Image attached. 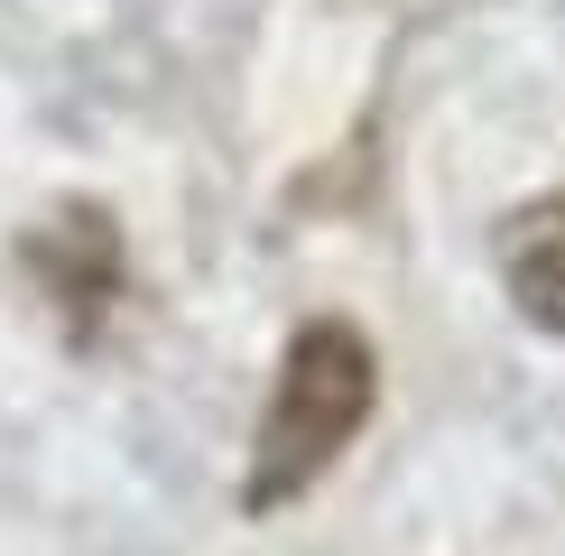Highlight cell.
Masks as SVG:
<instances>
[{"label": "cell", "mask_w": 565, "mask_h": 556, "mask_svg": "<svg viewBox=\"0 0 565 556\" xmlns=\"http://www.w3.org/2000/svg\"><path fill=\"white\" fill-rule=\"evenodd\" d=\"M371 399H381V371H371L362 324H343V316H306L297 334H288V353H278L260 436H250L242 501H250V510H288L297 492H316V482L334 473V455L362 436Z\"/></svg>", "instance_id": "1"}, {"label": "cell", "mask_w": 565, "mask_h": 556, "mask_svg": "<svg viewBox=\"0 0 565 556\" xmlns=\"http://www.w3.org/2000/svg\"><path fill=\"white\" fill-rule=\"evenodd\" d=\"M19 260L46 278V307L65 316V334H75V343H93V334H103V316L130 297L121 232H111L103 204H65V214H46L29 242H19Z\"/></svg>", "instance_id": "2"}, {"label": "cell", "mask_w": 565, "mask_h": 556, "mask_svg": "<svg viewBox=\"0 0 565 556\" xmlns=\"http://www.w3.org/2000/svg\"><path fill=\"white\" fill-rule=\"evenodd\" d=\"M491 260H501L510 307H520L537 334H565V185H556V195H529L520 214L501 223Z\"/></svg>", "instance_id": "3"}]
</instances>
